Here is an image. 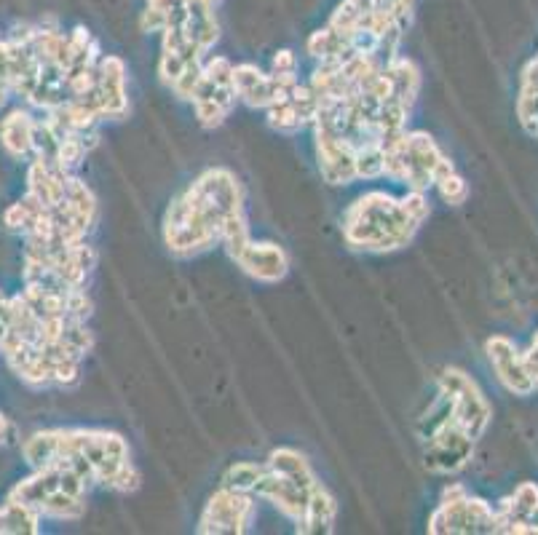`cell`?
Wrapping results in <instances>:
<instances>
[{"label":"cell","instance_id":"4316f807","mask_svg":"<svg viewBox=\"0 0 538 535\" xmlns=\"http://www.w3.org/2000/svg\"><path fill=\"white\" fill-rule=\"evenodd\" d=\"M525 364H528L530 375H533L536 388H538V332H536V338H533V343H530L528 351H525Z\"/></svg>","mask_w":538,"mask_h":535},{"label":"cell","instance_id":"8fae6325","mask_svg":"<svg viewBox=\"0 0 538 535\" xmlns=\"http://www.w3.org/2000/svg\"><path fill=\"white\" fill-rule=\"evenodd\" d=\"M236 265L263 284H279L290 273V257L274 241H249L236 257Z\"/></svg>","mask_w":538,"mask_h":535},{"label":"cell","instance_id":"7c38bea8","mask_svg":"<svg viewBox=\"0 0 538 535\" xmlns=\"http://www.w3.org/2000/svg\"><path fill=\"white\" fill-rule=\"evenodd\" d=\"M35 116L30 107H14L0 121V145L14 161H30L33 148Z\"/></svg>","mask_w":538,"mask_h":535},{"label":"cell","instance_id":"484cf974","mask_svg":"<svg viewBox=\"0 0 538 535\" xmlns=\"http://www.w3.org/2000/svg\"><path fill=\"white\" fill-rule=\"evenodd\" d=\"M520 91L522 94H536L538 97V57L530 59L528 65H525V70H522Z\"/></svg>","mask_w":538,"mask_h":535},{"label":"cell","instance_id":"e0dca14e","mask_svg":"<svg viewBox=\"0 0 538 535\" xmlns=\"http://www.w3.org/2000/svg\"><path fill=\"white\" fill-rule=\"evenodd\" d=\"M41 511L22 501H6L0 506V533L35 535L41 533Z\"/></svg>","mask_w":538,"mask_h":535},{"label":"cell","instance_id":"9a60e30c","mask_svg":"<svg viewBox=\"0 0 538 535\" xmlns=\"http://www.w3.org/2000/svg\"><path fill=\"white\" fill-rule=\"evenodd\" d=\"M538 514V485L522 482L514 487V493L496 506V535L504 533V527L517 519H536Z\"/></svg>","mask_w":538,"mask_h":535},{"label":"cell","instance_id":"d4e9b609","mask_svg":"<svg viewBox=\"0 0 538 535\" xmlns=\"http://www.w3.org/2000/svg\"><path fill=\"white\" fill-rule=\"evenodd\" d=\"M140 27H142V33H164L166 14H161V11L148 9V6H145V11H142V17H140Z\"/></svg>","mask_w":538,"mask_h":535},{"label":"cell","instance_id":"52a82bcc","mask_svg":"<svg viewBox=\"0 0 538 535\" xmlns=\"http://www.w3.org/2000/svg\"><path fill=\"white\" fill-rule=\"evenodd\" d=\"M316 485H319L316 474H311V477H290V474H282V471L265 466L252 495L271 503L279 514H284L292 522H298L303 517V511H306L308 501H311V493H314Z\"/></svg>","mask_w":538,"mask_h":535},{"label":"cell","instance_id":"603a6c76","mask_svg":"<svg viewBox=\"0 0 538 535\" xmlns=\"http://www.w3.org/2000/svg\"><path fill=\"white\" fill-rule=\"evenodd\" d=\"M517 118L525 134L536 137L538 140V97L536 94H522L517 97Z\"/></svg>","mask_w":538,"mask_h":535},{"label":"cell","instance_id":"4fadbf2b","mask_svg":"<svg viewBox=\"0 0 538 535\" xmlns=\"http://www.w3.org/2000/svg\"><path fill=\"white\" fill-rule=\"evenodd\" d=\"M335 519H338V501L327 487L319 482L311 493L303 517L295 522V530L303 535H327L335 530Z\"/></svg>","mask_w":538,"mask_h":535},{"label":"cell","instance_id":"3957f363","mask_svg":"<svg viewBox=\"0 0 538 535\" xmlns=\"http://www.w3.org/2000/svg\"><path fill=\"white\" fill-rule=\"evenodd\" d=\"M429 533L434 535H469L496 533V509L482 498L469 495L464 485L450 482L442 490L439 506L431 511Z\"/></svg>","mask_w":538,"mask_h":535},{"label":"cell","instance_id":"5bb4252c","mask_svg":"<svg viewBox=\"0 0 538 535\" xmlns=\"http://www.w3.org/2000/svg\"><path fill=\"white\" fill-rule=\"evenodd\" d=\"M185 35L196 43L204 54L215 49L217 38H220V25H217L215 6H204L196 0H188V14L183 19Z\"/></svg>","mask_w":538,"mask_h":535},{"label":"cell","instance_id":"277c9868","mask_svg":"<svg viewBox=\"0 0 538 535\" xmlns=\"http://www.w3.org/2000/svg\"><path fill=\"white\" fill-rule=\"evenodd\" d=\"M437 391L450 404V420L456 426L464 428L474 442L485 437L490 420H493V410L472 375H466L458 367H445L437 375Z\"/></svg>","mask_w":538,"mask_h":535},{"label":"cell","instance_id":"f546056e","mask_svg":"<svg viewBox=\"0 0 538 535\" xmlns=\"http://www.w3.org/2000/svg\"><path fill=\"white\" fill-rule=\"evenodd\" d=\"M6 303H9V297H6V292H3V289H0V311H3V308H6Z\"/></svg>","mask_w":538,"mask_h":535},{"label":"cell","instance_id":"6da1fadb","mask_svg":"<svg viewBox=\"0 0 538 535\" xmlns=\"http://www.w3.org/2000/svg\"><path fill=\"white\" fill-rule=\"evenodd\" d=\"M418 228L405 201L383 190L362 193L343 214V241L356 252H397L413 241Z\"/></svg>","mask_w":538,"mask_h":535},{"label":"cell","instance_id":"44dd1931","mask_svg":"<svg viewBox=\"0 0 538 535\" xmlns=\"http://www.w3.org/2000/svg\"><path fill=\"white\" fill-rule=\"evenodd\" d=\"M434 188H437L442 201H447V204H453V206L464 204L466 198H469V185H466V180L456 172V169L439 174L437 180H434Z\"/></svg>","mask_w":538,"mask_h":535},{"label":"cell","instance_id":"5b68a950","mask_svg":"<svg viewBox=\"0 0 538 535\" xmlns=\"http://www.w3.org/2000/svg\"><path fill=\"white\" fill-rule=\"evenodd\" d=\"M257 517V498L231 487H220L207 501L199 517L201 535H241L249 533Z\"/></svg>","mask_w":538,"mask_h":535},{"label":"cell","instance_id":"ffe728a7","mask_svg":"<svg viewBox=\"0 0 538 535\" xmlns=\"http://www.w3.org/2000/svg\"><path fill=\"white\" fill-rule=\"evenodd\" d=\"M265 463L255 461H239L228 466L223 474V485L231 487V490H241V493H252L257 485V479L263 474Z\"/></svg>","mask_w":538,"mask_h":535},{"label":"cell","instance_id":"ac0fdd59","mask_svg":"<svg viewBox=\"0 0 538 535\" xmlns=\"http://www.w3.org/2000/svg\"><path fill=\"white\" fill-rule=\"evenodd\" d=\"M306 51L316 62H343L346 57H351V41L346 35L335 33L332 27L324 25L322 30L311 33V38L306 41Z\"/></svg>","mask_w":538,"mask_h":535},{"label":"cell","instance_id":"cb8c5ba5","mask_svg":"<svg viewBox=\"0 0 538 535\" xmlns=\"http://www.w3.org/2000/svg\"><path fill=\"white\" fill-rule=\"evenodd\" d=\"M271 73L276 75H290L298 73V54L290 49H282L274 57V65H271Z\"/></svg>","mask_w":538,"mask_h":535},{"label":"cell","instance_id":"2e32d148","mask_svg":"<svg viewBox=\"0 0 538 535\" xmlns=\"http://www.w3.org/2000/svg\"><path fill=\"white\" fill-rule=\"evenodd\" d=\"M383 73L389 75L391 86H394V97L413 110L418 91H421V70L415 65L413 59L407 57H394L383 65Z\"/></svg>","mask_w":538,"mask_h":535},{"label":"cell","instance_id":"7a4b0ae2","mask_svg":"<svg viewBox=\"0 0 538 535\" xmlns=\"http://www.w3.org/2000/svg\"><path fill=\"white\" fill-rule=\"evenodd\" d=\"M220 225L196 198L183 190L164 214V244L174 257H196L220 244Z\"/></svg>","mask_w":538,"mask_h":535},{"label":"cell","instance_id":"30bf717a","mask_svg":"<svg viewBox=\"0 0 538 535\" xmlns=\"http://www.w3.org/2000/svg\"><path fill=\"white\" fill-rule=\"evenodd\" d=\"M316 161L330 185H351L356 180V148L346 137L314 126Z\"/></svg>","mask_w":538,"mask_h":535},{"label":"cell","instance_id":"83f0119b","mask_svg":"<svg viewBox=\"0 0 538 535\" xmlns=\"http://www.w3.org/2000/svg\"><path fill=\"white\" fill-rule=\"evenodd\" d=\"M183 3L185 0H148V9H156L169 17V11H174L177 6H183Z\"/></svg>","mask_w":538,"mask_h":535},{"label":"cell","instance_id":"f1b7e54d","mask_svg":"<svg viewBox=\"0 0 538 535\" xmlns=\"http://www.w3.org/2000/svg\"><path fill=\"white\" fill-rule=\"evenodd\" d=\"M9 437H11V423H9V418L0 412V445H3V442H9Z\"/></svg>","mask_w":538,"mask_h":535},{"label":"cell","instance_id":"ba28073f","mask_svg":"<svg viewBox=\"0 0 538 535\" xmlns=\"http://www.w3.org/2000/svg\"><path fill=\"white\" fill-rule=\"evenodd\" d=\"M81 99L97 110L100 121H118L129 113V94H126V65L121 57L105 54L97 62V81L92 91Z\"/></svg>","mask_w":538,"mask_h":535},{"label":"cell","instance_id":"d6986e66","mask_svg":"<svg viewBox=\"0 0 538 535\" xmlns=\"http://www.w3.org/2000/svg\"><path fill=\"white\" fill-rule=\"evenodd\" d=\"M22 458L30 469H41L49 466L59 458V428H46V431H35L33 437L22 442Z\"/></svg>","mask_w":538,"mask_h":535},{"label":"cell","instance_id":"8992f818","mask_svg":"<svg viewBox=\"0 0 538 535\" xmlns=\"http://www.w3.org/2000/svg\"><path fill=\"white\" fill-rule=\"evenodd\" d=\"M474 439L453 420H442L437 428H431L423 437V463L431 474H458L472 461Z\"/></svg>","mask_w":538,"mask_h":535},{"label":"cell","instance_id":"7402d4cb","mask_svg":"<svg viewBox=\"0 0 538 535\" xmlns=\"http://www.w3.org/2000/svg\"><path fill=\"white\" fill-rule=\"evenodd\" d=\"M383 177V145H365L356 150V180Z\"/></svg>","mask_w":538,"mask_h":535},{"label":"cell","instance_id":"4dcf8cb0","mask_svg":"<svg viewBox=\"0 0 538 535\" xmlns=\"http://www.w3.org/2000/svg\"><path fill=\"white\" fill-rule=\"evenodd\" d=\"M196 3H204V6H215L217 0H196Z\"/></svg>","mask_w":538,"mask_h":535},{"label":"cell","instance_id":"9c48e42d","mask_svg":"<svg viewBox=\"0 0 538 535\" xmlns=\"http://www.w3.org/2000/svg\"><path fill=\"white\" fill-rule=\"evenodd\" d=\"M485 354L493 367V372L501 380V386L514 396H530L536 391V380L530 375L528 364H525V354L514 346V340L506 335H493L485 343Z\"/></svg>","mask_w":538,"mask_h":535}]
</instances>
